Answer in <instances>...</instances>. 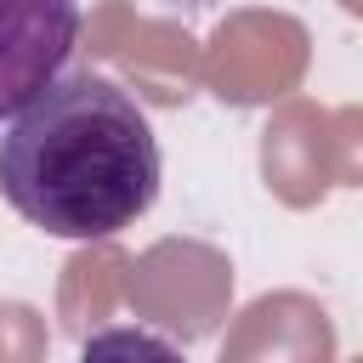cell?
Wrapping results in <instances>:
<instances>
[{
    "instance_id": "cell-3",
    "label": "cell",
    "mask_w": 363,
    "mask_h": 363,
    "mask_svg": "<svg viewBox=\"0 0 363 363\" xmlns=\"http://www.w3.org/2000/svg\"><path fill=\"white\" fill-rule=\"evenodd\" d=\"M79 363H187L164 335L153 329H136V323H113V329H96L85 346H79Z\"/></svg>"
},
{
    "instance_id": "cell-1",
    "label": "cell",
    "mask_w": 363,
    "mask_h": 363,
    "mask_svg": "<svg viewBox=\"0 0 363 363\" xmlns=\"http://www.w3.org/2000/svg\"><path fill=\"white\" fill-rule=\"evenodd\" d=\"M6 204L51 238H113L159 199V136L108 74H62L0 136Z\"/></svg>"
},
{
    "instance_id": "cell-2",
    "label": "cell",
    "mask_w": 363,
    "mask_h": 363,
    "mask_svg": "<svg viewBox=\"0 0 363 363\" xmlns=\"http://www.w3.org/2000/svg\"><path fill=\"white\" fill-rule=\"evenodd\" d=\"M79 45V0H0V119L40 102Z\"/></svg>"
}]
</instances>
